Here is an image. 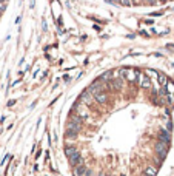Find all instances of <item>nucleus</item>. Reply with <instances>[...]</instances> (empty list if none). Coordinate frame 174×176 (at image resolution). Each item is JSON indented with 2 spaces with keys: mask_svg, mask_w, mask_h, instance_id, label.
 Segmentation results:
<instances>
[{
  "mask_svg": "<svg viewBox=\"0 0 174 176\" xmlns=\"http://www.w3.org/2000/svg\"><path fill=\"white\" fill-rule=\"evenodd\" d=\"M159 141L170 145V142H171V134H170V131H167V130H160V131H159Z\"/></svg>",
  "mask_w": 174,
  "mask_h": 176,
  "instance_id": "8",
  "label": "nucleus"
},
{
  "mask_svg": "<svg viewBox=\"0 0 174 176\" xmlns=\"http://www.w3.org/2000/svg\"><path fill=\"white\" fill-rule=\"evenodd\" d=\"M93 97H94V102H97V104H100V105H105L106 100H108V96L105 94V93H97V94H94Z\"/></svg>",
  "mask_w": 174,
  "mask_h": 176,
  "instance_id": "9",
  "label": "nucleus"
},
{
  "mask_svg": "<svg viewBox=\"0 0 174 176\" xmlns=\"http://www.w3.org/2000/svg\"><path fill=\"white\" fill-rule=\"evenodd\" d=\"M105 2H108V3H114V0H105Z\"/></svg>",
  "mask_w": 174,
  "mask_h": 176,
  "instance_id": "23",
  "label": "nucleus"
},
{
  "mask_svg": "<svg viewBox=\"0 0 174 176\" xmlns=\"http://www.w3.org/2000/svg\"><path fill=\"white\" fill-rule=\"evenodd\" d=\"M123 82H125V79L123 77H117L114 82H111V88H116V90H122V87H123Z\"/></svg>",
  "mask_w": 174,
  "mask_h": 176,
  "instance_id": "11",
  "label": "nucleus"
},
{
  "mask_svg": "<svg viewBox=\"0 0 174 176\" xmlns=\"http://www.w3.org/2000/svg\"><path fill=\"white\" fill-rule=\"evenodd\" d=\"M88 110L86 108H83V107H80V108H77V116L80 117V119H86L88 117Z\"/></svg>",
  "mask_w": 174,
  "mask_h": 176,
  "instance_id": "14",
  "label": "nucleus"
},
{
  "mask_svg": "<svg viewBox=\"0 0 174 176\" xmlns=\"http://www.w3.org/2000/svg\"><path fill=\"white\" fill-rule=\"evenodd\" d=\"M113 77V71H106V73H103L102 74V77H100V80L102 82H106V80H109Z\"/></svg>",
  "mask_w": 174,
  "mask_h": 176,
  "instance_id": "16",
  "label": "nucleus"
},
{
  "mask_svg": "<svg viewBox=\"0 0 174 176\" xmlns=\"http://www.w3.org/2000/svg\"><path fill=\"white\" fill-rule=\"evenodd\" d=\"M80 100H82V104H85V105H91L94 102V97H93V94L86 90V91H83L80 94Z\"/></svg>",
  "mask_w": 174,
  "mask_h": 176,
  "instance_id": "6",
  "label": "nucleus"
},
{
  "mask_svg": "<svg viewBox=\"0 0 174 176\" xmlns=\"http://www.w3.org/2000/svg\"><path fill=\"white\" fill-rule=\"evenodd\" d=\"M116 2H119V3H122V0H116Z\"/></svg>",
  "mask_w": 174,
  "mask_h": 176,
  "instance_id": "24",
  "label": "nucleus"
},
{
  "mask_svg": "<svg viewBox=\"0 0 174 176\" xmlns=\"http://www.w3.org/2000/svg\"><path fill=\"white\" fill-rule=\"evenodd\" d=\"M171 130H173V124H171V120H168V122H167V131L171 133Z\"/></svg>",
  "mask_w": 174,
  "mask_h": 176,
  "instance_id": "18",
  "label": "nucleus"
},
{
  "mask_svg": "<svg viewBox=\"0 0 174 176\" xmlns=\"http://www.w3.org/2000/svg\"><path fill=\"white\" fill-rule=\"evenodd\" d=\"M72 175H74V176H89V175H91V172L86 169L85 164H83V165L72 167Z\"/></svg>",
  "mask_w": 174,
  "mask_h": 176,
  "instance_id": "4",
  "label": "nucleus"
},
{
  "mask_svg": "<svg viewBox=\"0 0 174 176\" xmlns=\"http://www.w3.org/2000/svg\"><path fill=\"white\" fill-rule=\"evenodd\" d=\"M80 130H82V119L79 116L71 117L66 122V136L68 137H76Z\"/></svg>",
  "mask_w": 174,
  "mask_h": 176,
  "instance_id": "1",
  "label": "nucleus"
},
{
  "mask_svg": "<svg viewBox=\"0 0 174 176\" xmlns=\"http://www.w3.org/2000/svg\"><path fill=\"white\" fill-rule=\"evenodd\" d=\"M165 90H167L168 94H173V93H174V83H173V82H167V85H165Z\"/></svg>",
  "mask_w": 174,
  "mask_h": 176,
  "instance_id": "17",
  "label": "nucleus"
},
{
  "mask_svg": "<svg viewBox=\"0 0 174 176\" xmlns=\"http://www.w3.org/2000/svg\"><path fill=\"white\" fill-rule=\"evenodd\" d=\"M15 104V100H10V102H8V105H10V107H13Z\"/></svg>",
  "mask_w": 174,
  "mask_h": 176,
  "instance_id": "21",
  "label": "nucleus"
},
{
  "mask_svg": "<svg viewBox=\"0 0 174 176\" xmlns=\"http://www.w3.org/2000/svg\"><path fill=\"white\" fill-rule=\"evenodd\" d=\"M146 2H148L150 5H156V2H157V0H146Z\"/></svg>",
  "mask_w": 174,
  "mask_h": 176,
  "instance_id": "20",
  "label": "nucleus"
},
{
  "mask_svg": "<svg viewBox=\"0 0 174 176\" xmlns=\"http://www.w3.org/2000/svg\"><path fill=\"white\" fill-rule=\"evenodd\" d=\"M137 2H139V0H130V3H131V5H137Z\"/></svg>",
  "mask_w": 174,
  "mask_h": 176,
  "instance_id": "22",
  "label": "nucleus"
},
{
  "mask_svg": "<svg viewBox=\"0 0 174 176\" xmlns=\"http://www.w3.org/2000/svg\"><path fill=\"white\" fill-rule=\"evenodd\" d=\"M137 80H139V85L142 88H150L151 87V80H150L148 76H145V74H139V76H137Z\"/></svg>",
  "mask_w": 174,
  "mask_h": 176,
  "instance_id": "7",
  "label": "nucleus"
},
{
  "mask_svg": "<svg viewBox=\"0 0 174 176\" xmlns=\"http://www.w3.org/2000/svg\"><path fill=\"white\" fill-rule=\"evenodd\" d=\"M106 88H108L106 83H105V82H102V80L99 79V80H96V82L93 83V85L89 87V90H88V91L91 93V94H97V93H103Z\"/></svg>",
  "mask_w": 174,
  "mask_h": 176,
  "instance_id": "2",
  "label": "nucleus"
},
{
  "mask_svg": "<svg viewBox=\"0 0 174 176\" xmlns=\"http://www.w3.org/2000/svg\"><path fill=\"white\" fill-rule=\"evenodd\" d=\"M154 150H156V153H157V156L163 161V157L167 156V153H168V144L157 141V142H156V145H154Z\"/></svg>",
  "mask_w": 174,
  "mask_h": 176,
  "instance_id": "3",
  "label": "nucleus"
},
{
  "mask_svg": "<svg viewBox=\"0 0 174 176\" xmlns=\"http://www.w3.org/2000/svg\"><path fill=\"white\" fill-rule=\"evenodd\" d=\"M143 175L145 176H156L157 175V167H153V165L146 167V169L143 170Z\"/></svg>",
  "mask_w": 174,
  "mask_h": 176,
  "instance_id": "12",
  "label": "nucleus"
},
{
  "mask_svg": "<svg viewBox=\"0 0 174 176\" xmlns=\"http://www.w3.org/2000/svg\"><path fill=\"white\" fill-rule=\"evenodd\" d=\"M77 151H79V150H77L74 145H66V147H65V156H66V157H71L72 154L77 153Z\"/></svg>",
  "mask_w": 174,
  "mask_h": 176,
  "instance_id": "13",
  "label": "nucleus"
},
{
  "mask_svg": "<svg viewBox=\"0 0 174 176\" xmlns=\"http://www.w3.org/2000/svg\"><path fill=\"white\" fill-rule=\"evenodd\" d=\"M120 176H125V175H120Z\"/></svg>",
  "mask_w": 174,
  "mask_h": 176,
  "instance_id": "27",
  "label": "nucleus"
},
{
  "mask_svg": "<svg viewBox=\"0 0 174 176\" xmlns=\"http://www.w3.org/2000/svg\"><path fill=\"white\" fill-rule=\"evenodd\" d=\"M123 73H125L126 79L130 80V82H134V80H137V76H139V73H137V71H134V70H123Z\"/></svg>",
  "mask_w": 174,
  "mask_h": 176,
  "instance_id": "10",
  "label": "nucleus"
},
{
  "mask_svg": "<svg viewBox=\"0 0 174 176\" xmlns=\"http://www.w3.org/2000/svg\"><path fill=\"white\" fill-rule=\"evenodd\" d=\"M0 16H2V14H0Z\"/></svg>",
  "mask_w": 174,
  "mask_h": 176,
  "instance_id": "29",
  "label": "nucleus"
},
{
  "mask_svg": "<svg viewBox=\"0 0 174 176\" xmlns=\"http://www.w3.org/2000/svg\"><path fill=\"white\" fill-rule=\"evenodd\" d=\"M68 161H69V164H71V167H77V165H83V162H85V159L80 156V153L77 151V153H74L71 157H68Z\"/></svg>",
  "mask_w": 174,
  "mask_h": 176,
  "instance_id": "5",
  "label": "nucleus"
},
{
  "mask_svg": "<svg viewBox=\"0 0 174 176\" xmlns=\"http://www.w3.org/2000/svg\"><path fill=\"white\" fill-rule=\"evenodd\" d=\"M99 176H108V175H99Z\"/></svg>",
  "mask_w": 174,
  "mask_h": 176,
  "instance_id": "25",
  "label": "nucleus"
},
{
  "mask_svg": "<svg viewBox=\"0 0 174 176\" xmlns=\"http://www.w3.org/2000/svg\"><path fill=\"white\" fill-rule=\"evenodd\" d=\"M162 14H163L162 11H157V13H153L151 16H154V17H157V16H162Z\"/></svg>",
  "mask_w": 174,
  "mask_h": 176,
  "instance_id": "19",
  "label": "nucleus"
},
{
  "mask_svg": "<svg viewBox=\"0 0 174 176\" xmlns=\"http://www.w3.org/2000/svg\"><path fill=\"white\" fill-rule=\"evenodd\" d=\"M157 79H159V83L162 85V88H165V85H167V82H168V79H167V76L162 73V74H159L157 76Z\"/></svg>",
  "mask_w": 174,
  "mask_h": 176,
  "instance_id": "15",
  "label": "nucleus"
},
{
  "mask_svg": "<svg viewBox=\"0 0 174 176\" xmlns=\"http://www.w3.org/2000/svg\"><path fill=\"white\" fill-rule=\"evenodd\" d=\"M140 176H145V175H140Z\"/></svg>",
  "mask_w": 174,
  "mask_h": 176,
  "instance_id": "28",
  "label": "nucleus"
},
{
  "mask_svg": "<svg viewBox=\"0 0 174 176\" xmlns=\"http://www.w3.org/2000/svg\"><path fill=\"white\" fill-rule=\"evenodd\" d=\"M0 2H5V0H0Z\"/></svg>",
  "mask_w": 174,
  "mask_h": 176,
  "instance_id": "26",
  "label": "nucleus"
}]
</instances>
